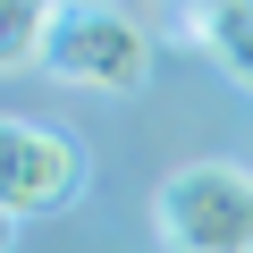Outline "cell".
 I'll use <instances>...</instances> for the list:
<instances>
[{
    "label": "cell",
    "mask_w": 253,
    "mask_h": 253,
    "mask_svg": "<svg viewBox=\"0 0 253 253\" xmlns=\"http://www.w3.org/2000/svg\"><path fill=\"white\" fill-rule=\"evenodd\" d=\"M152 228L169 253H253V169L245 161H186L161 177Z\"/></svg>",
    "instance_id": "cell-1"
},
{
    "label": "cell",
    "mask_w": 253,
    "mask_h": 253,
    "mask_svg": "<svg viewBox=\"0 0 253 253\" xmlns=\"http://www.w3.org/2000/svg\"><path fill=\"white\" fill-rule=\"evenodd\" d=\"M51 76L76 93H144L152 84V26L126 9H59Z\"/></svg>",
    "instance_id": "cell-2"
},
{
    "label": "cell",
    "mask_w": 253,
    "mask_h": 253,
    "mask_svg": "<svg viewBox=\"0 0 253 253\" xmlns=\"http://www.w3.org/2000/svg\"><path fill=\"white\" fill-rule=\"evenodd\" d=\"M84 186V152L42 118H9L0 126V211L9 219H42Z\"/></svg>",
    "instance_id": "cell-3"
},
{
    "label": "cell",
    "mask_w": 253,
    "mask_h": 253,
    "mask_svg": "<svg viewBox=\"0 0 253 253\" xmlns=\"http://www.w3.org/2000/svg\"><path fill=\"white\" fill-rule=\"evenodd\" d=\"M186 34L253 93V0H219V9H186Z\"/></svg>",
    "instance_id": "cell-4"
},
{
    "label": "cell",
    "mask_w": 253,
    "mask_h": 253,
    "mask_svg": "<svg viewBox=\"0 0 253 253\" xmlns=\"http://www.w3.org/2000/svg\"><path fill=\"white\" fill-rule=\"evenodd\" d=\"M51 34H59V0H17L0 17V68H51Z\"/></svg>",
    "instance_id": "cell-5"
}]
</instances>
